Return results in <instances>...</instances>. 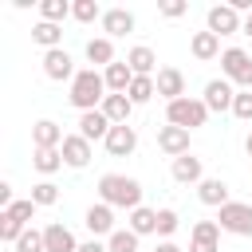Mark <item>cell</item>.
<instances>
[{"instance_id": "1", "label": "cell", "mask_w": 252, "mask_h": 252, "mask_svg": "<svg viewBox=\"0 0 252 252\" xmlns=\"http://www.w3.org/2000/svg\"><path fill=\"white\" fill-rule=\"evenodd\" d=\"M98 197L110 209H126V213L142 209V185L126 173H102L98 177Z\"/></svg>"}, {"instance_id": "2", "label": "cell", "mask_w": 252, "mask_h": 252, "mask_svg": "<svg viewBox=\"0 0 252 252\" xmlns=\"http://www.w3.org/2000/svg\"><path fill=\"white\" fill-rule=\"evenodd\" d=\"M106 94H110V91H106V79H102L94 67H83V71L71 79V94H67V98H71V106H79V110L87 114V110H98Z\"/></svg>"}, {"instance_id": "3", "label": "cell", "mask_w": 252, "mask_h": 252, "mask_svg": "<svg viewBox=\"0 0 252 252\" xmlns=\"http://www.w3.org/2000/svg\"><path fill=\"white\" fill-rule=\"evenodd\" d=\"M165 122L169 126H181V130H197L209 122V106L205 98H177V102H165Z\"/></svg>"}, {"instance_id": "4", "label": "cell", "mask_w": 252, "mask_h": 252, "mask_svg": "<svg viewBox=\"0 0 252 252\" xmlns=\"http://www.w3.org/2000/svg\"><path fill=\"white\" fill-rule=\"evenodd\" d=\"M217 224L220 232L232 236H252V201H228L217 209Z\"/></svg>"}, {"instance_id": "5", "label": "cell", "mask_w": 252, "mask_h": 252, "mask_svg": "<svg viewBox=\"0 0 252 252\" xmlns=\"http://www.w3.org/2000/svg\"><path fill=\"white\" fill-rule=\"evenodd\" d=\"M220 71L228 83H240V87H252V55L244 47H224L220 51Z\"/></svg>"}, {"instance_id": "6", "label": "cell", "mask_w": 252, "mask_h": 252, "mask_svg": "<svg viewBox=\"0 0 252 252\" xmlns=\"http://www.w3.org/2000/svg\"><path fill=\"white\" fill-rule=\"evenodd\" d=\"M209 32H213V35H232V32H244L240 12H236L232 4H213V8H209Z\"/></svg>"}, {"instance_id": "7", "label": "cell", "mask_w": 252, "mask_h": 252, "mask_svg": "<svg viewBox=\"0 0 252 252\" xmlns=\"http://www.w3.org/2000/svg\"><path fill=\"white\" fill-rule=\"evenodd\" d=\"M106 154L110 158H130L134 150H138V130L126 122V126H110V134H106Z\"/></svg>"}, {"instance_id": "8", "label": "cell", "mask_w": 252, "mask_h": 252, "mask_svg": "<svg viewBox=\"0 0 252 252\" xmlns=\"http://www.w3.org/2000/svg\"><path fill=\"white\" fill-rule=\"evenodd\" d=\"M83 224L91 228V236H94V240H98V236H106V240H110V236L118 232V228H114V209H110V205H102V201L87 209V217H83Z\"/></svg>"}, {"instance_id": "9", "label": "cell", "mask_w": 252, "mask_h": 252, "mask_svg": "<svg viewBox=\"0 0 252 252\" xmlns=\"http://www.w3.org/2000/svg\"><path fill=\"white\" fill-rule=\"evenodd\" d=\"M43 75L55 79V83H63V79H75L79 71H75V59L63 47H55V51H43Z\"/></svg>"}, {"instance_id": "10", "label": "cell", "mask_w": 252, "mask_h": 252, "mask_svg": "<svg viewBox=\"0 0 252 252\" xmlns=\"http://www.w3.org/2000/svg\"><path fill=\"white\" fill-rule=\"evenodd\" d=\"M154 83H158V94H161L165 102H177V98H185V75H181L177 67H158Z\"/></svg>"}, {"instance_id": "11", "label": "cell", "mask_w": 252, "mask_h": 252, "mask_svg": "<svg viewBox=\"0 0 252 252\" xmlns=\"http://www.w3.org/2000/svg\"><path fill=\"white\" fill-rule=\"evenodd\" d=\"M189 252H220V224L217 220H197L193 224Z\"/></svg>"}, {"instance_id": "12", "label": "cell", "mask_w": 252, "mask_h": 252, "mask_svg": "<svg viewBox=\"0 0 252 252\" xmlns=\"http://www.w3.org/2000/svg\"><path fill=\"white\" fill-rule=\"evenodd\" d=\"M232 98H236V91H232V83L228 79H209L205 83V106L209 110H232Z\"/></svg>"}, {"instance_id": "13", "label": "cell", "mask_w": 252, "mask_h": 252, "mask_svg": "<svg viewBox=\"0 0 252 252\" xmlns=\"http://www.w3.org/2000/svg\"><path fill=\"white\" fill-rule=\"evenodd\" d=\"M59 154H63V165L83 169V165L91 161V142H87L83 134H67V138H63V146H59Z\"/></svg>"}, {"instance_id": "14", "label": "cell", "mask_w": 252, "mask_h": 252, "mask_svg": "<svg viewBox=\"0 0 252 252\" xmlns=\"http://www.w3.org/2000/svg\"><path fill=\"white\" fill-rule=\"evenodd\" d=\"M63 126L59 122H51V118H39L35 126H32V142H35V150H59L63 146Z\"/></svg>"}, {"instance_id": "15", "label": "cell", "mask_w": 252, "mask_h": 252, "mask_svg": "<svg viewBox=\"0 0 252 252\" xmlns=\"http://www.w3.org/2000/svg\"><path fill=\"white\" fill-rule=\"evenodd\" d=\"M173 181H181V185H201V181H205V165H201V158H193V154L173 158Z\"/></svg>"}, {"instance_id": "16", "label": "cell", "mask_w": 252, "mask_h": 252, "mask_svg": "<svg viewBox=\"0 0 252 252\" xmlns=\"http://www.w3.org/2000/svg\"><path fill=\"white\" fill-rule=\"evenodd\" d=\"M43 248L47 252H79V240L67 224H47L43 228Z\"/></svg>"}, {"instance_id": "17", "label": "cell", "mask_w": 252, "mask_h": 252, "mask_svg": "<svg viewBox=\"0 0 252 252\" xmlns=\"http://www.w3.org/2000/svg\"><path fill=\"white\" fill-rule=\"evenodd\" d=\"M102 32H106V39L134 32V12H130V8H106V12H102Z\"/></svg>"}, {"instance_id": "18", "label": "cell", "mask_w": 252, "mask_h": 252, "mask_svg": "<svg viewBox=\"0 0 252 252\" xmlns=\"http://www.w3.org/2000/svg\"><path fill=\"white\" fill-rule=\"evenodd\" d=\"M79 134L87 138V142H106V134H110V118L102 114V110H87V114H79Z\"/></svg>"}, {"instance_id": "19", "label": "cell", "mask_w": 252, "mask_h": 252, "mask_svg": "<svg viewBox=\"0 0 252 252\" xmlns=\"http://www.w3.org/2000/svg\"><path fill=\"white\" fill-rule=\"evenodd\" d=\"M158 146H161L169 158H181V154H189V130H181V126H161V130H158Z\"/></svg>"}, {"instance_id": "20", "label": "cell", "mask_w": 252, "mask_h": 252, "mask_svg": "<svg viewBox=\"0 0 252 252\" xmlns=\"http://www.w3.org/2000/svg\"><path fill=\"white\" fill-rule=\"evenodd\" d=\"M102 79H106V91H110V94H126V91H130V83H134V71H130V63H126V59H122V63L114 59V63L102 71Z\"/></svg>"}, {"instance_id": "21", "label": "cell", "mask_w": 252, "mask_h": 252, "mask_svg": "<svg viewBox=\"0 0 252 252\" xmlns=\"http://www.w3.org/2000/svg\"><path fill=\"white\" fill-rule=\"evenodd\" d=\"M98 110L110 118V126H126V122H130V110H134V102H130V94H106Z\"/></svg>"}, {"instance_id": "22", "label": "cell", "mask_w": 252, "mask_h": 252, "mask_svg": "<svg viewBox=\"0 0 252 252\" xmlns=\"http://www.w3.org/2000/svg\"><path fill=\"white\" fill-rule=\"evenodd\" d=\"M189 51H193L201 63H209V59H217V55H220V35H213V32L205 28V32H197V35L189 39Z\"/></svg>"}, {"instance_id": "23", "label": "cell", "mask_w": 252, "mask_h": 252, "mask_svg": "<svg viewBox=\"0 0 252 252\" xmlns=\"http://www.w3.org/2000/svg\"><path fill=\"white\" fill-rule=\"evenodd\" d=\"M197 197H201V205L220 209V205H228V185H224L220 177H205V181L197 185Z\"/></svg>"}, {"instance_id": "24", "label": "cell", "mask_w": 252, "mask_h": 252, "mask_svg": "<svg viewBox=\"0 0 252 252\" xmlns=\"http://www.w3.org/2000/svg\"><path fill=\"white\" fill-rule=\"evenodd\" d=\"M87 59L94 63V67H110L114 63V43L106 39V35H94V39H87Z\"/></svg>"}, {"instance_id": "25", "label": "cell", "mask_w": 252, "mask_h": 252, "mask_svg": "<svg viewBox=\"0 0 252 252\" xmlns=\"http://www.w3.org/2000/svg\"><path fill=\"white\" fill-rule=\"evenodd\" d=\"M126 63H130V71H134V75H154L158 55H154L146 43H138V47H130V51H126Z\"/></svg>"}, {"instance_id": "26", "label": "cell", "mask_w": 252, "mask_h": 252, "mask_svg": "<svg viewBox=\"0 0 252 252\" xmlns=\"http://www.w3.org/2000/svg\"><path fill=\"white\" fill-rule=\"evenodd\" d=\"M32 39H35L39 47L55 51V47H59V39H63V28H59V24H47V20H39V24L32 28Z\"/></svg>"}, {"instance_id": "27", "label": "cell", "mask_w": 252, "mask_h": 252, "mask_svg": "<svg viewBox=\"0 0 252 252\" xmlns=\"http://www.w3.org/2000/svg\"><path fill=\"white\" fill-rule=\"evenodd\" d=\"M130 102L134 106H142V102H150L154 94H158V83H154V75H134V83H130Z\"/></svg>"}, {"instance_id": "28", "label": "cell", "mask_w": 252, "mask_h": 252, "mask_svg": "<svg viewBox=\"0 0 252 252\" xmlns=\"http://www.w3.org/2000/svg\"><path fill=\"white\" fill-rule=\"evenodd\" d=\"M130 232H138V236H146V232H158V209H134L130 213Z\"/></svg>"}, {"instance_id": "29", "label": "cell", "mask_w": 252, "mask_h": 252, "mask_svg": "<svg viewBox=\"0 0 252 252\" xmlns=\"http://www.w3.org/2000/svg\"><path fill=\"white\" fill-rule=\"evenodd\" d=\"M32 165L39 173H55V169H63V154L59 150H35L32 154Z\"/></svg>"}, {"instance_id": "30", "label": "cell", "mask_w": 252, "mask_h": 252, "mask_svg": "<svg viewBox=\"0 0 252 252\" xmlns=\"http://www.w3.org/2000/svg\"><path fill=\"white\" fill-rule=\"evenodd\" d=\"M39 16H43L47 24H59V20L71 16V4H67V0H39Z\"/></svg>"}, {"instance_id": "31", "label": "cell", "mask_w": 252, "mask_h": 252, "mask_svg": "<svg viewBox=\"0 0 252 252\" xmlns=\"http://www.w3.org/2000/svg\"><path fill=\"white\" fill-rule=\"evenodd\" d=\"M71 16L79 24H94V20H102V8H98V0H75L71 4Z\"/></svg>"}, {"instance_id": "32", "label": "cell", "mask_w": 252, "mask_h": 252, "mask_svg": "<svg viewBox=\"0 0 252 252\" xmlns=\"http://www.w3.org/2000/svg\"><path fill=\"white\" fill-rule=\"evenodd\" d=\"M106 248H110V252H138V232H130V228H118V232L106 240Z\"/></svg>"}, {"instance_id": "33", "label": "cell", "mask_w": 252, "mask_h": 252, "mask_svg": "<svg viewBox=\"0 0 252 252\" xmlns=\"http://www.w3.org/2000/svg\"><path fill=\"white\" fill-rule=\"evenodd\" d=\"M32 201L43 209V205H55L59 201V185L55 181H39V185H32Z\"/></svg>"}, {"instance_id": "34", "label": "cell", "mask_w": 252, "mask_h": 252, "mask_svg": "<svg viewBox=\"0 0 252 252\" xmlns=\"http://www.w3.org/2000/svg\"><path fill=\"white\" fill-rule=\"evenodd\" d=\"M35 209H39V205H35V201H32V197H28V201H12V209H4V213H8V217H12V220H20V224H24V228H28V220H32V217H35Z\"/></svg>"}, {"instance_id": "35", "label": "cell", "mask_w": 252, "mask_h": 252, "mask_svg": "<svg viewBox=\"0 0 252 252\" xmlns=\"http://www.w3.org/2000/svg\"><path fill=\"white\" fill-rule=\"evenodd\" d=\"M20 236H24V224H20V220H12L8 213H0V240H4V244H16Z\"/></svg>"}, {"instance_id": "36", "label": "cell", "mask_w": 252, "mask_h": 252, "mask_svg": "<svg viewBox=\"0 0 252 252\" xmlns=\"http://www.w3.org/2000/svg\"><path fill=\"white\" fill-rule=\"evenodd\" d=\"M16 252H47V248H43V232L24 228V236L16 240Z\"/></svg>"}, {"instance_id": "37", "label": "cell", "mask_w": 252, "mask_h": 252, "mask_svg": "<svg viewBox=\"0 0 252 252\" xmlns=\"http://www.w3.org/2000/svg\"><path fill=\"white\" fill-rule=\"evenodd\" d=\"M177 224H181V217H177L173 209H158V232H161V236H173Z\"/></svg>"}, {"instance_id": "38", "label": "cell", "mask_w": 252, "mask_h": 252, "mask_svg": "<svg viewBox=\"0 0 252 252\" xmlns=\"http://www.w3.org/2000/svg\"><path fill=\"white\" fill-rule=\"evenodd\" d=\"M232 114L244 118V122H252V91H240V94L232 98Z\"/></svg>"}, {"instance_id": "39", "label": "cell", "mask_w": 252, "mask_h": 252, "mask_svg": "<svg viewBox=\"0 0 252 252\" xmlns=\"http://www.w3.org/2000/svg\"><path fill=\"white\" fill-rule=\"evenodd\" d=\"M161 16H165V20H177V16H185V4H181V0H165V4H161Z\"/></svg>"}, {"instance_id": "40", "label": "cell", "mask_w": 252, "mask_h": 252, "mask_svg": "<svg viewBox=\"0 0 252 252\" xmlns=\"http://www.w3.org/2000/svg\"><path fill=\"white\" fill-rule=\"evenodd\" d=\"M79 252H110V248H106L102 240H94V236H91V240H83V244H79Z\"/></svg>"}, {"instance_id": "41", "label": "cell", "mask_w": 252, "mask_h": 252, "mask_svg": "<svg viewBox=\"0 0 252 252\" xmlns=\"http://www.w3.org/2000/svg\"><path fill=\"white\" fill-rule=\"evenodd\" d=\"M0 209H12V185L0 181Z\"/></svg>"}, {"instance_id": "42", "label": "cell", "mask_w": 252, "mask_h": 252, "mask_svg": "<svg viewBox=\"0 0 252 252\" xmlns=\"http://www.w3.org/2000/svg\"><path fill=\"white\" fill-rule=\"evenodd\" d=\"M154 252H185V248H177V244H173V240H161V244H158V248H154Z\"/></svg>"}, {"instance_id": "43", "label": "cell", "mask_w": 252, "mask_h": 252, "mask_svg": "<svg viewBox=\"0 0 252 252\" xmlns=\"http://www.w3.org/2000/svg\"><path fill=\"white\" fill-rule=\"evenodd\" d=\"M244 35H252V16H248V20H244Z\"/></svg>"}, {"instance_id": "44", "label": "cell", "mask_w": 252, "mask_h": 252, "mask_svg": "<svg viewBox=\"0 0 252 252\" xmlns=\"http://www.w3.org/2000/svg\"><path fill=\"white\" fill-rule=\"evenodd\" d=\"M244 150H248V158H252V134H248V142H244Z\"/></svg>"}]
</instances>
